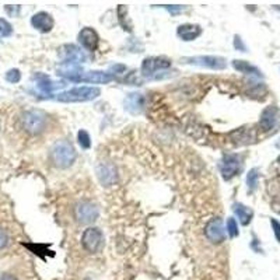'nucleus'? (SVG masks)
<instances>
[{
    "label": "nucleus",
    "instance_id": "f257e3e1",
    "mask_svg": "<svg viewBox=\"0 0 280 280\" xmlns=\"http://www.w3.org/2000/svg\"><path fill=\"white\" fill-rule=\"evenodd\" d=\"M49 156H51V161L58 168H69L76 161L77 153L72 143H69L67 140H59L52 146Z\"/></svg>",
    "mask_w": 280,
    "mask_h": 280
},
{
    "label": "nucleus",
    "instance_id": "f03ea898",
    "mask_svg": "<svg viewBox=\"0 0 280 280\" xmlns=\"http://www.w3.org/2000/svg\"><path fill=\"white\" fill-rule=\"evenodd\" d=\"M48 124V115L41 109L26 111L21 117V125L30 135H39L45 130Z\"/></svg>",
    "mask_w": 280,
    "mask_h": 280
},
{
    "label": "nucleus",
    "instance_id": "7ed1b4c3",
    "mask_svg": "<svg viewBox=\"0 0 280 280\" xmlns=\"http://www.w3.org/2000/svg\"><path fill=\"white\" fill-rule=\"evenodd\" d=\"M101 90L98 87H74L70 90L61 93L56 99L61 102H87V101H93V99L98 98Z\"/></svg>",
    "mask_w": 280,
    "mask_h": 280
},
{
    "label": "nucleus",
    "instance_id": "20e7f679",
    "mask_svg": "<svg viewBox=\"0 0 280 280\" xmlns=\"http://www.w3.org/2000/svg\"><path fill=\"white\" fill-rule=\"evenodd\" d=\"M73 215L80 224H91L98 218L99 212L98 208L90 200H80L73 209Z\"/></svg>",
    "mask_w": 280,
    "mask_h": 280
},
{
    "label": "nucleus",
    "instance_id": "39448f33",
    "mask_svg": "<svg viewBox=\"0 0 280 280\" xmlns=\"http://www.w3.org/2000/svg\"><path fill=\"white\" fill-rule=\"evenodd\" d=\"M82 244L84 249L90 253H97L104 247V234L97 227H89L82 235Z\"/></svg>",
    "mask_w": 280,
    "mask_h": 280
},
{
    "label": "nucleus",
    "instance_id": "423d86ee",
    "mask_svg": "<svg viewBox=\"0 0 280 280\" xmlns=\"http://www.w3.org/2000/svg\"><path fill=\"white\" fill-rule=\"evenodd\" d=\"M184 62L200 67H206L212 70H223L227 67V62L221 56H193V58H184Z\"/></svg>",
    "mask_w": 280,
    "mask_h": 280
},
{
    "label": "nucleus",
    "instance_id": "0eeeda50",
    "mask_svg": "<svg viewBox=\"0 0 280 280\" xmlns=\"http://www.w3.org/2000/svg\"><path fill=\"white\" fill-rule=\"evenodd\" d=\"M220 174L223 177V180L230 181L231 178H234L237 172L241 168V158L237 154H224L221 161L218 164Z\"/></svg>",
    "mask_w": 280,
    "mask_h": 280
},
{
    "label": "nucleus",
    "instance_id": "6e6552de",
    "mask_svg": "<svg viewBox=\"0 0 280 280\" xmlns=\"http://www.w3.org/2000/svg\"><path fill=\"white\" fill-rule=\"evenodd\" d=\"M205 237L212 244H220L226 240V228L223 226L221 218L215 217L205 226Z\"/></svg>",
    "mask_w": 280,
    "mask_h": 280
},
{
    "label": "nucleus",
    "instance_id": "1a4fd4ad",
    "mask_svg": "<svg viewBox=\"0 0 280 280\" xmlns=\"http://www.w3.org/2000/svg\"><path fill=\"white\" fill-rule=\"evenodd\" d=\"M171 66V61L167 59V58H158V56H153V58H146L142 63V73L149 76V74H153L157 70H163Z\"/></svg>",
    "mask_w": 280,
    "mask_h": 280
},
{
    "label": "nucleus",
    "instance_id": "9d476101",
    "mask_svg": "<svg viewBox=\"0 0 280 280\" xmlns=\"http://www.w3.org/2000/svg\"><path fill=\"white\" fill-rule=\"evenodd\" d=\"M97 177L104 187H111L117 182V168L109 163H101L97 165Z\"/></svg>",
    "mask_w": 280,
    "mask_h": 280
},
{
    "label": "nucleus",
    "instance_id": "9b49d317",
    "mask_svg": "<svg viewBox=\"0 0 280 280\" xmlns=\"http://www.w3.org/2000/svg\"><path fill=\"white\" fill-rule=\"evenodd\" d=\"M83 73H84V70H83L82 64L77 63L62 62V64L58 67V74L67 79V80H70V82H80Z\"/></svg>",
    "mask_w": 280,
    "mask_h": 280
},
{
    "label": "nucleus",
    "instance_id": "f8f14e48",
    "mask_svg": "<svg viewBox=\"0 0 280 280\" xmlns=\"http://www.w3.org/2000/svg\"><path fill=\"white\" fill-rule=\"evenodd\" d=\"M31 24L32 27L38 30L39 32H49L55 26V21L52 16L49 13H45V11H39L32 16L31 18Z\"/></svg>",
    "mask_w": 280,
    "mask_h": 280
},
{
    "label": "nucleus",
    "instance_id": "ddd939ff",
    "mask_svg": "<svg viewBox=\"0 0 280 280\" xmlns=\"http://www.w3.org/2000/svg\"><path fill=\"white\" fill-rule=\"evenodd\" d=\"M61 56L63 59V62H67V63H77L82 64L83 62H86V55L83 52L80 48L74 45H64L62 46V52H61Z\"/></svg>",
    "mask_w": 280,
    "mask_h": 280
},
{
    "label": "nucleus",
    "instance_id": "4468645a",
    "mask_svg": "<svg viewBox=\"0 0 280 280\" xmlns=\"http://www.w3.org/2000/svg\"><path fill=\"white\" fill-rule=\"evenodd\" d=\"M79 42L82 44V46L87 51H95L99 42L98 34L90 27L83 28L82 31L79 32Z\"/></svg>",
    "mask_w": 280,
    "mask_h": 280
},
{
    "label": "nucleus",
    "instance_id": "2eb2a0df",
    "mask_svg": "<svg viewBox=\"0 0 280 280\" xmlns=\"http://www.w3.org/2000/svg\"><path fill=\"white\" fill-rule=\"evenodd\" d=\"M146 105V98L143 94H139V93H132L129 94L126 98H125V109L127 112L137 115V114H142Z\"/></svg>",
    "mask_w": 280,
    "mask_h": 280
},
{
    "label": "nucleus",
    "instance_id": "dca6fc26",
    "mask_svg": "<svg viewBox=\"0 0 280 280\" xmlns=\"http://www.w3.org/2000/svg\"><path fill=\"white\" fill-rule=\"evenodd\" d=\"M278 122V108L275 105H271L266 109H263L262 115H261V121L259 125L262 126L263 130H271L275 127Z\"/></svg>",
    "mask_w": 280,
    "mask_h": 280
},
{
    "label": "nucleus",
    "instance_id": "f3484780",
    "mask_svg": "<svg viewBox=\"0 0 280 280\" xmlns=\"http://www.w3.org/2000/svg\"><path fill=\"white\" fill-rule=\"evenodd\" d=\"M177 34L181 38L182 41H193L202 34V28L198 24H184L180 26L177 30Z\"/></svg>",
    "mask_w": 280,
    "mask_h": 280
},
{
    "label": "nucleus",
    "instance_id": "a211bd4d",
    "mask_svg": "<svg viewBox=\"0 0 280 280\" xmlns=\"http://www.w3.org/2000/svg\"><path fill=\"white\" fill-rule=\"evenodd\" d=\"M112 80L111 73L104 72H84L80 82L83 83H94V84H107Z\"/></svg>",
    "mask_w": 280,
    "mask_h": 280
},
{
    "label": "nucleus",
    "instance_id": "6ab92c4d",
    "mask_svg": "<svg viewBox=\"0 0 280 280\" xmlns=\"http://www.w3.org/2000/svg\"><path fill=\"white\" fill-rule=\"evenodd\" d=\"M234 212L235 215L238 216V218H240V221H241L243 226H248V224L251 223V220H252L253 216V212L251 209L247 208V206L243 205V203H235Z\"/></svg>",
    "mask_w": 280,
    "mask_h": 280
},
{
    "label": "nucleus",
    "instance_id": "aec40b11",
    "mask_svg": "<svg viewBox=\"0 0 280 280\" xmlns=\"http://www.w3.org/2000/svg\"><path fill=\"white\" fill-rule=\"evenodd\" d=\"M36 79H38V82H36V87L42 91V93H51L52 90L61 89V87H63L64 86V84H58V83L51 82V79H49V77L42 76V74H38V76H36Z\"/></svg>",
    "mask_w": 280,
    "mask_h": 280
},
{
    "label": "nucleus",
    "instance_id": "412c9836",
    "mask_svg": "<svg viewBox=\"0 0 280 280\" xmlns=\"http://www.w3.org/2000/svg\"><path fill=\"white\" fill-rule=\"evenodd\" d=\"M233 66H234L235 70L238 72L245 73V74H253V76H262L261 70L258 67H255L252 64H249L245 61H233Z\"/></svg>",
    "mask_w": 280,
    "mask_h": 280
},
{
    "label": "nucleus",
    "instance_id": "4be33fe9",
    "mask_svg": "<svg viewBox=\"0 0 280 280\" xmlns=\"http://www.w3.org/2000/svg\"><path fill=\"white\" fill-rule=\"evenodd\" d=\"M258 178H259V174H258V170H256V168H252L251 171L248 172V175H247V185H248V189L251 190V192L256 188Z\"/></svg>",
    "mask_w": 280,
    "mask_h": 280
},
{
    "label": "nucleus",
    "instance_id": "5701e85b",
    "mask_svg": "<svg viewBox=\"0 0 280 280\" xmlns=\"http://www.w3.org/2000/svg\"><path fill=\"white\" fill-rule=\"evenodd\" d=\"M226 230H227V234H228L230 238H235V237L238 235V224H237L234 217H228Z\"/></svg>",
    "mask_w": 280,
    "mask_h": 280
},
{
    "label": "nucleus",
    "instance_id": "b1692460",
    "mask_svg": "<svg viewBox=\"0 0 280 280\" xmlns=\"http://www.w3.org/2000/svg\"><path fill=\"white\" fill-rule=\"evenodd\" d=\"M77 139H79V145L82 146V149L84 150H89L91 147V139H90V135L86 132V130H80L79 133H77Z\"/></svg>",
    "mask_w": 280,
    "mask_h": 280
},
{
    "label": "nucleus",
    "instance_id": "393cba45",
    "mask_svg": "<svg viewBox=\"0 0 280 280\" xmlns=\"http://www.w3.org/2000/svg\"><path fill=\"white\" fill-rule=\"evenodd\" d=\"M13 34V27L9 21H6L4 18H0V36L6 38Z\"/></svg>",
    "mask_w": 280,
    "mask_h": 280
},
{
    "label": "nucleus",
    "instance_id": "a878e982",
    "mask_svg": "<svg viewBox=\"0 0 280 280\" xmlns=\"http://www.w3.org/2000/svg\"><path fill=\"white\" fill-rule=\"evenodd\" d=\"M20 79H21V73L18 69H11L9 72L6 73V80L9 83H18L20 82Z\"/></svg>",
    "mask_w": 280,
    "mask_h": 280
},
{
    "label": "nucleus",
    "instance_id": "bb28decb",
    "mask_svg": "<svg viewBox=\"0 0 280 280\" xmlns=\"http://www.w3.org/2000/svg\"><path fill=\"white\" fill-rule=\"evenodd\" d=\"M163 7L164 9L168 10L172 16H175V14L181 13V11H184V10H187V6H178V4H175V6H167V4H164Z\"/></svg>",
    "mask_w": 280,
    "mask_h": 280
},
{
    "label": "nucleus",
    "instance_id": "cd10ccee",
    "mask_svg": "<svg viewBox=\"0 0 280 280\" xmlns=\"http://www.w3.org/2000/svg\"><path fill=\"white\" fill-rule=\"evenodd\" d=\"M109 72L117 73V74H124V73L126 72V66H125V64H122V63L112 64V66L109 67Z\"/></svg>",
    "mask_w": 280,
    "mask_h": 280
},
{
    "label": "nucleus",
    "instance_id": "c85d7f7f",
    "mask_svg": "<svg viewBox=\"0 0 280 280\" xmlns=\"http://www.w3.org/2000/svg\"><path fill=\"white\" fill-rule=\"evenodd\" d=\"M271 224H272V228H273V233H275V237H276V240H278V241L280 243V223L278 221V220L272 218Z\"/></svg>",
    "mask_w": 280,
    "mask_h": 280
},
{
    "label": "nucleus",
    "instance_id": "c756f323",
    "mask_svg": "<svg viewBox=\"0 0 280 280\" xmlns=\"http://www.w3.org/2000/svg\"><path fill=\"white\" fill-rule=\"evenodd\" d=\"M7 243H9V237H7L4 230L0 228V249H3V248L7 245Z\"/></svg>",
    "mask_w": 280,
    "mask_h": 280
},
{
    "label": "nucleus",
    "instance_id": "7c9ffc66",
    "mask_svg": "<svg viewBox=\"0 0 280 280\" xmlns=\"http://www.w3.org/2000/svg\"><path fill=\"white\" fill-rule=\"evenodd\" d=\"M234 46L238 49V51H241V52H245V51H247V46L244 45L243 39H241L238 35H235L234 38Z\"/></svg>",
    "mask_w": 280,
    "mask_h": 280
},
{
    "label": "nucleus",
    "instance_id": "2f4dec72",
    "mask_svg": "<svg viewBox=\"0 0 280 280\" xmlns=\"http://www.w3.org/2000/svg\"><path fill=\"white\" fill-rule=\"evenodd\" d=\"M0 280H18L17 278H14V276H11V275H3Z\"/></svg>",
    "mask_w": 280,
    "mask_h": 280
}]
</instances>
